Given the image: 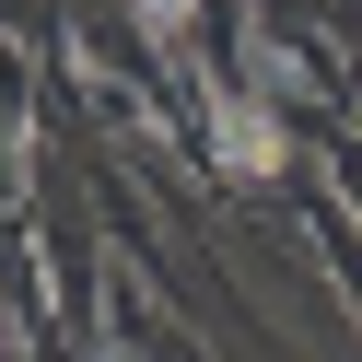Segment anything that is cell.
<instances>
[{"mask_svg": "<svg viewBox=\"0 0 362 362\" xmlns=\"http://www.w3.org/2000/svg\"><path fill=\"white\" fill-rule=\"evenodd\" d=\"M211 141H222V164H234V175H269V164H281V129H269L257 105H222Z\"/></svg>", "mask_w": 362, "mask_h": 362, "instance_id": "cell-1", "label": "cell"}, {"mask_svg": "<svg viewBox=\"0 0 362 362\" xmlns=\"http://www.w3.org/2000/svg\"><path fill=\"white\" fill-rule=\"evenodd\" d=\"M129 12H141L152 35H187V12H199V0H129Z\"/></svg>", "mask_w": 362, "mask_h": 362, "instance_id": "cell-2", "label": "cell"}]
</instances>
